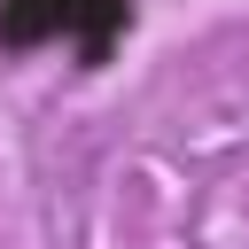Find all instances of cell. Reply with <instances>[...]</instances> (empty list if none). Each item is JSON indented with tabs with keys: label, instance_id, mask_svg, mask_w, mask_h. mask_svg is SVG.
<instances>
[{
	"label": "cell",
	"instance_id": "1",
	"mask_svg": "<svg viewBox=\"0 0 249 249\" xmlns=\"http://www.w3.org/2000/svg\"><path fill=\"white\" fill-rule=\"evenodd\" d=\"M124 31H132V0H0V47L8 54L70 47L78 70H101Z\"/></svg>",
	"mask_w": 249,
	"mask_h": 249
}]
</instances>
